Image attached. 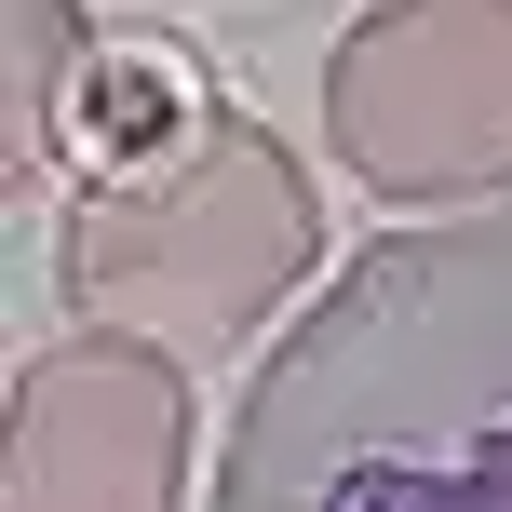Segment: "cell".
<instances>
[{
    "mask_svg": "<svg viewBox=\"0 0 512 512\" xmlns=\"http://www.w3.org/2000/svg\"><path fill=\"white\" fill-rule=\"evenodd\" d=\"M189 486V364L135 337H68L14 378L0 512H176Z\"/></svg>",
    "mask_w": 512,
    "mask_h": 512,
    "instance_id": "cell-4",
    "label": "cell"
},
{
    "mask_svg": "<svg viewBox=\"0 0 512 512\" xmlns=\"http://www.w3.org/2000/svg\"><path fill=\"white\" fill-rule=\"evenodd\" d=\"M216 512H512V203L378 230L243 378Z\"/></svg>",
    "mask_w": 512,
    "mask_h": 512,
    "instance_id": "cell-1",
    "label": "cell"
},
{
    "mask_svg": "<svg viewBox=\"0 0 512 512\" xmlns=\"http://www.w3.org/2000/svg\"><path fill=\"white\" fill-rule=\"evenodd\" d=\"M310 270V189L270 122L230 95L189 135H162L122 176H81L68 230H54V283H68L81 337H135L162 364H216L297 297Z\"/></svg>",
    "mask_w": 512,
    "mask_h": 512,
    "instance_id": "cell-2",
    "label": "cell"
},
{
    "mask_svg": "<svg viewBox=\"0 0 512 512\" xmlns=\"http://www.w3.org/2000/svg\"><path fill=\"white\" fill-rule=\"evenodd\" d=\"M324 149L351 162V189L391 203L512 189V0L364 14L324 54Z\"/></svg>",
    "mask_w": 512,
    "mask_h": 512,
    "instance_id": "cell-3",
    "label": "cell"
}]
</instances>
